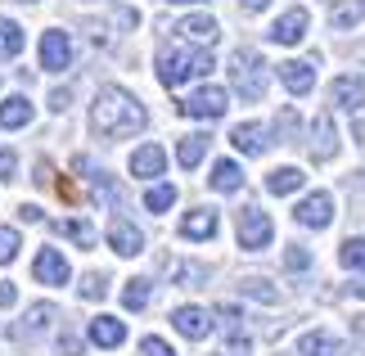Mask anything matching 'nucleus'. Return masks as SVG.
<instances>
[{"mask_svg": "<svg viewBox=\"0 0 365 356\" xmlns=\"http://www.w3.org/2000/svg\"><path fill=\"white\" fill-rule=\"evenodd\" d=\"M145 126H149V113H145V104H140L131 91L104 86L100 95H95V104H91V131H95V136H104V140H126V136L145 131Z\"/></svg>", "mask_w": 365, "mask_h": 356, "instance_id": "1", "label": "nucleus"}, {"mask_svg": "<svg viewBox=\"0 0 365 356\" xmlns=\"http://www.w3.org/2000/svg\"><path fill=\"white\" fill-rule=\"evenodd\" d=\"M212 73V54L207 50H190V46H167L158 54V81L163 86H185L194 77Z\"/></svg>", "mask_w": 365, "mask_h": 356, "instance_id": "2", "label": "nucleus"}, {"mask_svg": "<svg viewBox=\"0 0 365 356\" xmlns=\"http://www.w3.org/2000/svg\"><path fill=\"white\" fill-rule=\"evenodd\" d=\"M230 86L244 99H262L266 95V59L257 50H235L230 54Z\"/></svg>", "mask_w": 365, "mask_h": 356, "instance_id": "3", "label": "nucleus"}, {"mask_svg": "<svg viewBox=\"0 0 365 356\" xmlns=\"http://www.w3.org/2000/svg\"><path fill=\"white\" fill-rule=\"evenodd\" d=\"M235 235H240V248L262 253V248L275 239V225H271V217H266L262 208H244L240 221H235Z\"/></svg>", "mask_w": 365, "mask_h": 356, "instance_id": "4", "label": "nucleus"}, {"mask_svg": "<svg viewBox=\"0 0 365 356\" xmlns=\"http://www.w3.org/2000/svg\"><path fill=\"white\" fill-rule=\"evenodd\" d=\"M185 118H203V122H217V118H226V108H230V95L221 91V86H199L190 99H180L176 104Z\"/></svg>", "mask_w": 365, "mask_h": 356, "instance_id": "5", "label": "nucleus"}, {"mask_svg": "<svg viewBox=\"0 0 365 356\" xmlns=\"http://www.w3.org/2000/svg\"><path fill=\"white\" fill-rule=\"evenodd\" d=\"M41 68H46V73H68V68H73V36H68L63 27L41 32Z\"/></svg>", "mask_w": 365, "mask_h": 356, "instance_id": "6", "label": "nucleus"}, {"mask_svg": "<svg viewBox=\"0 0 365 356\" xmlns=\"http://www.w3.org/2000/svg\"><path fill=\"white\" fill-rule=\"evenodd\" d=\"M293 221L307 225V230H325V225L334 221V194L325 190H316V194H307L298 208H293Z\"/></svg>", "mask_w": 365, "mask_h": 356, "instance_id": "7", "label": "nucleus"}, {"mask_svg": "<svg viewBox=\"0 0 365 356\" xmlns=\"http://www.w3.org/2000/svg\"><path fill=\"white\" fill-rule=\"evenodd\" d=\"M307 23H312V14H307L302 5H293V9H284L271 23V32H266V36H271L275 46H298V41L307 36Z\"/></svg>", "mask_w": 365, "mask_h": 356, "instance_id": "8", "label": "nucleus"}, {"mask_svg": "<svg viewBox=\"0 0 365 356\" xmlns=\"http://www.w3.org/2000/svg\"><path fill=\"white\" fill-rule=\"evenodd\" d=\"M329 99H334V104H339L343 113H365V77H361V73H343V77H334Z\"/></svg>", "mask_w": 365, "mask_h": 356, "instance_id": "9", "label": "nucleus"}, {"mask_svg": "<svg viewBox=\"0 0 365 356\" xmlns=\"http://www.w3.org/2000/svg\"><path fill=\"white\" fill-rule=\"evenodd\" d=\"M172 325L180 338H190V343H203L207 334H212V316H207L203 307H176L172 311Z\"/></svg>", "mask_w": 365, "mask_h": 356, "instance_id": "10", "label": "nucleus"}, {"mask_svg": "<svg viewBox=\"0 0 365 356\" xmlns=\"http://www.w3.org/2000/svg\"><path fill=\"white\" fill-rule=\"evenodd\" d=\"M230 145L240 149V153H248V158H257V153L271 149V131H266L262 122H240L230 131Z\"/></svg>", "mask_w": 365, "mask_h": 356, "instance_id": "11", "label": "nucleus"}, {"mask_svg": "<svg viewBox=\"0 0 365 356\" xmlns=\"http://www.w3.org/2000/svg\"><path fill=\"white\" fill-rule=\"evenodd\" d=\"M334 153H339V131H334L329 113H320V118L312 122V158L316 163H329Z\"/></svg>", "mask_w": 365, "mask_h": 356, "instance_id": "12", "label": "nucleus"}, {"mask_svg": "<svg viewBox=\"0 0 365 356\" xmlns=\"http://www.w3.org/2000/svg\"><path fill=\"white\" fill-rule=\"evenodd\" d=\"M32 275L41 280V284H68V262H63V253L59 248H41L36 253V262H32Z\"/></svg>", "mask_w": 365, "mask_h": 356, "instance_id": "13", "label": "nucleus"}, {"mask_svg": "<svg viewBox=\"0 0 365 356\" xmlns=\"http://www.w3.org/2000/svg\"><path fill=\"white\" fill-rule=\"evenodd\" d=\"M279 81L293 91V95H307L316 86V59H289L279 63Z\"/></svg>", "mask_w": 365, "mask_h": 356, "instance_id": "14", "label": "nucleus"}, {"mask_svg": "<svg viewBox=\"0 0 365 356\" xmlns=\"http://www.w3.org/2000/svg\"><path fill=\"white\" fill-rule=\"evenodd\" d=\"M108 244H113L118 258H135V253L145 248V235H140L126 217H113V225H108Z\"/></svg>", "mask_w": 365, "mask_h": 356, "instance_id": "15", "label": "nucleus"}, {"mask_svg": "<svg viewBox=\"0 0 365 356\" xmlns=\"http://www.w3.org/2000/svg\"><path fill=\"white\" fill-rule=\"evenodd\" d=\"M176 32L185 41H194V46H217L221 27H217V19H207V14H190V19L176 23Z\"/></svg>", "mask_w": 365, "mask_h": 356, "instance_id": "16", "label": "nucleus"}, {"mask_svg": "<svg viewBox=\"0 0 365 356\" xmlns=\"http://www.w3.org/2000/svg\"><path fill=\"white\" fill-rule=\"evenodd\" d=\"M86 334H91V343H95V347H108V352L126 343V325H122L118 316H95Z\"/></svg>", "mask_w": 365, "mask_h": 356, "instance_id": "17", "label": "nucleus"}, {"mask_svg": "<svg viewBox=\"0 0 365 356\" xmlns=\"http://www.w3.org/2000/svg\"><path fill=\"white\" fill-rule=\"evenodd\" d=\"M298 356H347V347H343V338H334L325 330H312V334L298 338Z\"/></svg>", "mask_w": 365, "mask_h": 356, "instance_id": "18", "label": "nucleus"}, {"mask_svg": "<svg viewBox=\"0 0 365 356\" xmlns=\"http://www.w3.org/2000/svg\"><path fill=\"white\" fill-rule=\"evenodd\" d=\"M163 167H167V153H163V145H140V149L131 153V176H145V180H153V176H163Z\"/></svg>", "mask_w": 365, "mask_h": 356, "instance_id": "19", "label": "nucleus"}, {"mask_svg": "<svg viewBox=\"0 0 365 356\" xmlns=\"http://www.w3.org/2000/svg\"><path fill=\"white\" fill-rule=\"evenodd\" d=\"M180 235H185V239H212V235H217V212H212V208H194V212H185V221H180Z\"/></svg>", "mask_w": 365, "mask_h": 356, "instance_id": "20", "label": "nucleus"}, {"mask_svg": "<svg viewBox=\"0 0 365 356\" xmlns=\"http://www.w3.org/2000/svg\"><path fill=\"white\" fill-rule=\"evenodd\" d=\"M207 185H212L217 194H235V190H244V167L240 163H230V158H221L212 167V176H207Z\"/></svg>", "mask_w": 365, "mask_h": 356, "instance_id": "21", "label": "nucleus"}, {"mask_svg": "<svg viewBox=\"0 0 365 356\" xmlns=\"http://www.w3.org/2000/svg\"><path fill=\"white\" fill-rule=\"evenodd\" d=\"M32 113H36V108L27 104L23 95H9L5 104H0V126H5V131H19V126L32 122Z\"/></svg>", "mask_w": 365, "mask_h": 356, "instance_id": "22", "label": "nucleus"}, {"mask_svg": "<svg viewBox=\"0 0 365 356\" xmlns=\"http://www.w3.org/2000/svg\"><path fill=\"white\" fill-rule=\"evenodd\" d=\"M59 316L50 302H36V307H27V316H23V325L14 330V338H32V334H41V330H50V320Z\"/></svg>", "mask_w": 365, "mask_h": 356, "instance_id": "23", "label": "nucleus"}, {"mask_svg": "<svg viewBox=\"0 0 365 356\" xmlns=\"http://www.w3.org/2000/svg\"><path fill=\"white\" fill-rule=\"evenodd\" d=\"M203 153H207V136L194 131V136H185V140L176 145V163H180V167H199Z\"/></svg>", "mask_w": 365, "mask_h": 356, "instance_id": "24", "label": "nucleus"}, {"mask_svg": "<svg viewBox=\"0 0 365 356\" xmlns=\"http://www.w3.org/2000/svg\"><path fill=\"white\" fill-rule=\"evenodd\" d=\"M302 172H298V167H275V172L271 176H266V190H271V194H293V190H302Z\"/></svg>", "mask_w": 365, "mask_h": 356, "instance_id": "25", "label": "nucleus"}, {"mask_svg": "<svg viewBox=\"0 0 365 356\" xmlns=\"http://www.w3.org/2000/svg\"><path fill=\"white\" fill-rule=\"evenodd\" d=\"M149 297H153V284H149V280H131V284L122 289V307H126V311H145Z\"/></svg>", "mask_w": 365, "mask_h": 356, "instance_id": "26", "label": "nucleus"}, {"mask_svg": "<svg viewBox=\"0 0 365 356\" xmlns=\"http://www.w3.org/2000/svg\"><path fill=\"white\" fill-rule=\"evenodd\" d=\"M23 50V27L14 19H0V59H14Z\"/></svg>", "mask_w": 365, "mask_h": 356, "instance_id": "27", "label": "nucleus"}, {"mask_svg": "<svg viewBox=\"0 0 365 356\" xmlns=\"http://www.w3.org/2000/svg\"><path fill=\"white\" fill-rule=\"evenodd\" d=\"M339 262H343L347 270H365V235H356V239H343V248H339Z\"/></svg>", "mask_w": 365, "mask_h": 356, "instance_id": "28", "label": "nucleus"}, {"mask_svg": "<svg viewBox=\"0 0 365 356\" xmlns=\"http://www.w3.org/2000/svg\"><path fill=\"white\" fill-rule=\"evenodd\" d=\"M59 230L73 239V244H81V248H91L95 244V230H91V221H81V217H73V221H59Z\"/></svg>", "mask_w": 365, "mask_h": 356, "instance_id": "29", "label": "nucleus"}, {"mask_svg": "<svg viewBox=\"0 0 365 356\" xmlns=\"http://www.w3.org/2000/svg\"><path fill=\"white\" fill-rule=\"evenodd\" d=\"M334 27H356L365 19V0H352V5H334Z\"/></svg>", "mask_w": 365, "mask_h": 356, "instance_id": "30", "label": "nucleus"}, {"mask_svg": "<svg viewBox=\"0 0 365 356\" xmlns=\"http://www.w3.org/2000/svg\"><path fill=\"white\" fill-rule=\"evenodd\" d=\"M172 203H176V185H153V190L145 194V208L149 212H167Z\"/></svg>", "mask_w": 365, "mask_h": 356, "instance_id": "31", "label": "nucleus"}, {"mask_svg": "<svg viewBox=\"0 0 365 356\" xmlns=\"http://www.w3.org/2000/svg\"><path fill=\"white\" fill-rule=\"evenodd\" d=\"M240 293L257 297V302H279V289H271V284H266V280H257V275H252V280H244V284H240Z\"/></svg>", "mask_w": 365, "mask_h": 356, "instance_id": "32", "label": "nucleus"}, {"mask_svg": "<svg viewBox=\"0 0 365 356\" xmlns=\"http://www.w3.org/2000/svg\"><path fill=\"white\" fill-rule=\"evenodd\" d=\"M14 258H19V230L0 225V266H9Z\"/></svg>", "mask_w": 365, "mask_h": 356, "instance_id": "33", "label": "nucleus"}, {"mask_svg": "<svg viewBox=\"0 0 365 356\" xmlns=\"http://www.w3.org/2000/svg\"><path fill=\"white\" fill-rule=\"evenodd\" d=\"M104 293H108V280L104 275H86V280H81V297H86V302H100Z\"/></svg>", "mask_w": 365, "mask_h": 356, "instance_id": "34", "label": "nucleus"}, {"mask_svg": "<svg viewBox=\"0 0 365 356\" xmlns=\"http://www.w3.org/2000/svg\"><path fill=\"white\" fill-rule=\"evenodd\" d=\"M172 275H176V284L194 289V284H203V280H207V270H203V266H172Z\"/></svg>", "mask_w": 365, "mask_h": 356, "instance_id": "35", "label": "nucleus"}, {"mask_svg": "<svg viewBox=\"0 0 365 356\" xmlns=\"http://www.w3.org/2000/svg\"><path fill=\"white\" fill-rule=\"evenodd\" d=\"M140 356H176L172 352V343H167V338H140Z\"/></svg>", "mask_w": 365, "mask_h": 356, "instance_id": "36", "label": "nucleus"}, {"mask_svg": "<svg viewBox=\"0 0 365 356\" xmlns=\"http://www.w3.org/2000/svg\"><path fill=\"white\" fill-rule=\"evenodd\" d=\"M284 266H289V270H307V266H312V253H307L302 244H293V248L284 253Z\"/></svg>", "mask_w": 365, "mask_h": 356, "instance_id": "37", "label": "nucleus"}, {"mask_svg": "<svg viewBox=\"0 0 365 356\" xmlns=\"http://www.w3.org/2000/svg\"><path fill=\"white\" fill-rule=\"evenodd\" d=\"M279 136H284V140H293V136H298V118H293V108H284V113H279Z\"/></svg>", "mask_w": 365, "mask_h": 356, "instance_id": "38", "label": "nucleus"}, {"mask_svg": "<svg viewBox=\"0 0 365 356\" xmlns=\"http://www.w3.org/2000/svg\"><path fill=\"white\" fill-rule=\"evenodd\" d=\"M14 167H19L14 149H0V180H14Z\"/></svg>", "mask_w": 365, "mask_h": 356, "instance_id": "39", "label": "nucleus"}, {"mask_svg": "<svg viewBox=\"0 0 365 356\" xmlns=\"http://www.w3.org/2000/svg\"><path fill=\"white\" fill-rule=\"evenodd\" d=\"M59 356H81V343H77L73 334H63V338H59Z\"/></svg>", "mask_w": 365, "mask_h": 356, "instance_id": "40", "label": "nucleus"}, {"mask_svg": "<svg viewBox=\"0 0 365 356\" xmlns=\"http://www.w3.org/2000/svg\"><path fill=\"white\" fill-rule=\"evenodd\" d=\"M19 302V289H14V284H0V307H14Z\"/></svg>", "mask_w": 365, "mask_h": 356, "instance_id": "41", "label": "nucleus"}, {"mask_svg": "<svg viewBox=\"0 0 365 356\" xmlns=\"http://www.w3.org/2000/svg\"><path fill=\"white\" fill-rule=\"evenodd\" d=\"M68 104H73V95H68V91H54V95H50V108H59V113H63Z\"/></svg>", "mask_w": 365, "mask_h": 356, "instance_id": "42", "label": "nucleus"}, {"mask_svg": "<svg viewBox=\"0 0 365 356\" xmlns=\"http://www.w3.org/2000/svg\"><path fill=\"white\" fill-rule=\"evenodd\" d=\"M19 217H23V221H41V217H46V212H41L36 203H23V208H19Z\"/></svg>", "mask_w": 365, "mask_h": 356, "instance_id": "43", "label": "nucleus"}, {"mask_svg": "<svg viewBox=\"0 0 365 356\" xmlns=\"http://www.w3.org/2000/svg\"><path fill=\"white\" fill-rule=\"evenodd\" d=\"M352 338H356V343H365V316H352Z\"/></svg>", "mask_w": 365, "mask_h": 356, "instance_id": "44", "label": "nucleus"}, {"mask_svg": "<svg viewBox=\"0 0 365 356\" xmlns=\"http://www.w3.org/2000/svg\"><path fill=\"white\" fill-rule=\"evenodd\" d=\"M240 5H244V9H248V14H262V9H266V5H271V0H240Z\"/></svg>", "mask_w": 365, "mask_h": 356, "instance_id": "45", "label": "nucleus"}, {"mask_svg": "<svg viewBox=\"0 0 365 356\" xmlns=\"http://www.w3.org/2000/svg\"><path fill=\"white\" fill-rule=\"evenodd\" d=\"M167 5H203V0H167Z\"/></svg>", "mask_w": 365, "mask_h": 356, "instance_id": "46", "label": "nucleus"}, {"mask_svg": "<svg viewBox=\"0 0 365 356\" xmlns=\"http://www.w3.org/2000/svg\"><path fill=\"white\" fill-rule=\"evenodd\" d=\"M356 136H361V140H365V113H361V122H356Z\"/></svg>", "mask_w": 365, "mask_h": 356, "instance_id": "47", "label": "nucleus"}, {"mask_svg": "<svg viewBox=\"0 0 365 356\" xmlns=\"http://www.w3.org/2000/svg\"><path fill=\"white\" fill-rule=\"evenodd\" d=\"M352 293H361V297H365V280H361V284H352Z\"/></svg>", "mask_w": 365, "mask_h": 356, "instance_id": "48", "label": "nucleus"}]
</instances>
